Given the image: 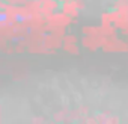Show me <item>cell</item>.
<instances>
[{
  "label": "cell",
  "instance_id": "d6986e66",
  "mask_svg": "<svg viewBox=\"0 0 128 124\" xmlns=\"http://www.w3.org/2000/svg\"><path fill=\"white\" fill-rule=\"evenodd\" d=\"M3 15H5L3 14V9H0V18H3Z\"/></svg>",
  "mask_w": 128,
  "mask_h": 124
},
{
  "label": "cell",
  "instance_id": "44dd1931",
  "mask_svg": "<svg viewBox=\"0 0 128 124\" xmlns=\"http://www.w3.org/2000/svg\"><path fill=\"white\" fill-rule=\"evenodd\" d=\"M125 38H126V39H125V41H126V42H128V33H126V35H125Z\"/></svg>",
  "mask_w": 128,
  "mask_h": 124
},
{
  "label": "cell",
  "instance_id": "2e32d148",
  "mask_svg": "<svg viewBox=\"0 0 128 124\" xmlns=\"http://www.w3.org/2000/svg\"><path fill=\"white\" fill-rule=\"evenodd\" d=\"M30 121H32V122H42V121H44V118H39V116H38V118H32Z\"/></svg>",
  "mask_w": 128,
  "mask_h": 124
},
{
  "label": "cell",
  "instance_id": "7a4b0ae2",
  "mask_svg": "<svg viewBox=\"0 0 128 124\" xmlns=\"http://www.w3.org/2000/svg\"><path fill=\"white\" fill-rule=\"evenodd\" d=\"M80 42H82V47L88 48L89 51H95L100 47L96 35H83V38L80 39Z\"/></svg>",
  "mask_w": 128,
  "mask_h": 124
},
{
  "label": "cell",
  "instance_id": "603a6c76",
  "mask_svg": "<svg viewBox=\"0 0 128 124\" xmlns=\"http://www.w3.org/2000/svg\"><path fill=\"white\" fill-rule=\"evenodd\" d=\"M41 2H45V0H41Z\"/></svg>",
  "mask_w": 128,
  "mask_h": 124
},
{
  "label": "cell",
  "instance_id": "5bb4252c",
  "mask_svg": "<svg viewBox=\"0 0 128 124\" xmlns=\"http://www.w3.org/2000/svg\"><path fill=\"white\" fill-rule=\"evenodd\" d=\"M9 38H0V51H3V48L9 44Z\"/></svg>",
  "mask_w": 128,
  "mask_h": 124
},
{
  "label": "cell",
  "instance_id": "e0dca14e",
  "mask_svg": "<svg viewBox=\"0 0 128 124\" xmlns=\"http://www.w3.org/2000/svg\"><path fill=\"white\" fill-rule=\"evenodd\" d=\"M26 2H27V0H14V3H15V5H24Z\"/></svg>",
  "mask_w": 128,
  "mask_h": 124
},
{
  "label": "cell",
  "instance_id": "30bf717a",
  "mask_svg": "<svg viewBox=\"0 0 128 124\" xmlns=\"http://www.w3.org/2000/svg\"><path fill=\"white\" fill-rule=\"evenodd\" d=\"M82 33L83 35H98L100 33V27H95V26H83L82 27Z\"/></svg>",
  "mask_w": 128,
  "mask_h": 124
},
{
  "label": "cell",
  "instance_id": "277c9868",
  "mask_svg": "<svg viewBox=\"0 0 128 124\" xmlns=\"http://www.w3.org/2000/svg\"><path fill=\"white\" fill-rule=\"evenodd\" d=\"M60 11L65 12V14L70 15V17H72V18L78 17V14H80V11H78V8L76 6V2H74V0H70V2H63L62 6H60Z\"/></svg>",
  "mask_w": 128,
  "mask_h": 124
},
{
  "label": "cell",
  "instance_id": "7c38bea8",
  "mask_svg": "<svg viewBox=\"0 0 128 124\" xmlns=\"http://www.w3.org/2000/svg\"><path fill=\"white\" fill-rule=\"evenodd\" d=\"M18 17H20V20H26V18L32 17V12H30L24 5H21V6H20V15H18Z\"/></svg>",
  "mask_w": 128,
  "mask_h": 124
},
{
  "label": "cell",
  "instance_id": "3957f363",
  "mask_svg": "<svg viewBox=\"0 0 128 124\" xmlns=\"http://www.w3.org/2000/svg\"><path fill=\"white\" fill-rule=\"evenodd\" d=\"M27 53H30V54H48V48L41 41H32L27 45Z\"/></svg>",
  "mask_w": 128,
  "mask_h": 124
},
{
  "label": "cell",
  "instance_id": "6da1fadb",
  "mask_svg": "<svg viewBox=\"0 0 128 124\" xmlns=\"http://www.w3.org/2000/svg\"><path fill=\"white\" fill-rule=\"evenodd\" d=\"M44 45L48 48V50H59V48H62V45H63V41L60 39V38H57V36H54L51 32H48V33H45V36H44Z\"/></svg>",
  "mask_w": 128,
  "mask_h": 124
},
{
  "label": "cell",
  "instance_id": "ba28073f",
  "mask_svg": "<svg viewBox=\"0 0 128 124\" xmlns=\"http://www.w3.org/2000/svg\"><path fill=\"white\" fill-rule=\"evenodd\" d=\"M62 50H63V51H66V53H70V54H78V53H80V47H78V44H66V42H63Z\"/></svg>",
  "mask_w": 128,
  "mask_h": 124
},
{
  "label": "cell",
  "instance_id": "5b68a950",
  "mask_svg": "<svg viewBox=\"0 0 128 124\" xmlns=\"http://www.w3.org/2000/svg\"><path fill=\"white\" fill-rule=\"evenodd\" d=\"M24 6L32 12V15H39L41 9H42V2L41 0H27L24 3Z\"/></svg>",
  "mask_w": 128,
  "mask_h": 124
},
{
  "label": "cell",
  "instance_id": "52a82bcc",
  "mask_svg": "<svg viewBox=\"0 0 128 124\" xmlns=\"http://www.w3.org/2000/svg\"><path fill=\"white\" fill-rule=\"evenodd\" d=\"M60 6H62V2L60 0H45L42 2V8H47V9H51V11H60Z\"/></svg>",
  "mask_w": 128,
  "mask_h": 124
},
{
  "label": "cell",
  "instance_id": "7402d4cb",
  "mask_svg": "<svg viewBox=\"0 0 128 124\" xmlns=\"http://www.w3.org/2000/svg\"><path fill=\"white\" fill-rule=\"evenodd\" d=\"M60 2H62V3H63V2H70V0H60Z\"/></svg>",
  "mask_w": 128,
  "mask_h": 124
},
{
  "label": "cell",
  "instance_id": "ac0fdd59",
  "mask_svg": "<svg viewBox=\"0 0 128 124\" xmlns=\"http://www.w3.org/2000/svg\"><path fill=\"white\" fill-rule=\"evenodd\" d=\"M6 6V2H5V0H0V9H3Z\"/></svg>",
  "mask_w": 128,
  "mask_h": 124
},
{
  "label": "cell",
  "instance_id": "9c48e42d",
  "mask_svg": "<svg viewBox=\"0 0 128 124\" xmlns=\"http://www.w3.org/2000/svg\"><path fill=\"white\" fill-rule=\"evenodd\" d=\"M51 33L60 39H63V36L66 35V27H63V26H54L51 27Z\"/></svg>",
  "mask_w": 128,
  "mask_h": 124
},
{
  "label": "cell",
  "instance_id": "8fae6325",
  "mask_svg": "<svg viewBox=\"0 0 128 124\" xmlns=\"http://www.w3.org/2000/svg\"><path fill=\"white\" fill-rule=\"evenodd\" d=\"M62 41L66 42V44H78V36L76 33H66Z\"/></svg>",
  "mask_w": 128,
  "mask_h": 124
},
{
  "label": "cell",
  "instance_id": "9a60e30c",
  "mask_svg": "<svg viewBox=\"0 0 128 124\" xmlns=\"http://www.w3.org/2000/svg\"><path fill=\"white\" fill-rule=\"evenodd\" d=\"M76 2V6L78 8V11H83L86 8V3H84V0H74Z\"/></svg>",
  "mask_w": 128,
  "mask_h": 124
},
{
  "label": "cell",
  "instance_id": "ffe728a7",
  "mask_svg": "<svg viewBox=\"0 0 128 124\" xmlns=\"http://www.w3.org/2000/svg\"><path fill=\"white\" fill-rule=\"evenodd\" d=\"M0 121H2V106H0Z\"/></svg>",
  "mask_w": 128,
  "mask_h": 124
},
{
  "label": "cell",
  "instance_id": "8992f818",
  "mask_svg": "<svg viewBox=\"0 0 128 124\" xmlns=\"http://www.w3.org/2000/svg\"><path fill=\"white\" fill-rule=\"evenodd\" d=\"M20 6L21 5H15V3H6V6L3 8V14L5 15H20ZM20 18V17H18Z\"/></svg>",
  "mask_w": 128,
  "mask_h": 124
},
{
  "label": "cell",
  "instance_id": "4fadbf2b",
  "mask_svg": "<svg viewBox=\"0 0 128 124\" xmlns=\"http://www.w3.org/2000/svg\"><path fill=\"white\" fill-rule=\"evenodd\" d=\"M3 53H5V54H14V53H15V47H14V44H8V45L3 48Z\"/></svg>",
  "mask_w": 128,
  "mask_h": 124
}]
</instances>
